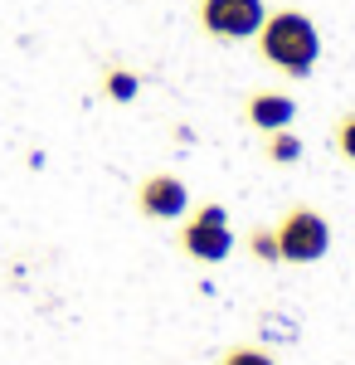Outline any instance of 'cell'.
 <instances>
[{
  "label": "cell",
  "instance_id": "cell-1",
  "mask_svg": "<svg viewBox=\"0 0 355 365\" xmlns=\"http://www.w3.org/2000/svg\"><path fill=\"white\" fill-rule=\"evenodd\" d=\"M253 44H258V54H263L268 68L287 73V78H307L317 68V58H321V29H317V20L307 10L282 5V10H268L263 15Z\"/></svg>",
  "mask_w": 355,
  "mask_h": 365
},
{
  "label": "cell",
  "instance_id": "cell-2",
  "mask_svg": "<svg viewBox=\"0 0 355 365\" xmlns=\"http://www.w3.org/2000/svg\"><path fill=\"white\" fill-rule=\"evenodd\" d=\"M175 244H180V253L195 258V263H224V258L234 253V244H239V234L229 225V210H224L219 200H210V205L185 210V225L175 234Z\"/></svg>",
  "mask_w": 355,
  "mask_h": 365
},
{
  "label": "cell",
  "instance_id": "cell-3",
  "mask_svg": "<svg viewBox=\"0 0 355 365\" xmlns=\"http://www.w3.org/2000/svg\"><path fill=\"white\" fill-rule=\"evenodd\" d=\"M273 239L282 263H317L331 249V220L312 205H287L282 220L273 225Z\"/></svg>",
  "mask_w": 355,
  "mask_h": 365
},
{
  "label": "cell",
  "instance_id": "cell-4",
  "mask_svg": "<svg viewBox=\"0 0 355 365\" xmlns=\"http://www.w3.org/2000/svg\"><path fill=\"white\" fill-rule=\"evenodd\" d=\"M268 5L263 0H195V25L205 29L219 44H239V39H253L258 25H263Z\"/></svg>",
  "mask_w": 355,
  "mask_h": 365
},
{
  "label": "cell",
  "instance_id": "cell-5",
  "mask_svg": "<svg viewBox=\"0 0 355 365\" xmlns=\"http://www.w3.org/2000/svg\"><path fill=\"white\" fill-rule=\"evenodd\" d=\"M185 210H190V185L175 175V170H151V175H141L137 185V215L141 220H185Z\"/></svg>",
  "mask_w": 355,
  "mask_h": 365
},
{
  "label": "cell",
  "instance_id": "cell-6",
  "mask_svg": "<svg viewBox=\"0 0 355 365\" xmlns=\"http://www.w3.org/2000/svg\"><path fill=\"white\" fill-rule=\"evenodd\" d=\"M297 117V98L282 93V88H253L244 98V122L253 132H277V127H292Z\"/></svg>",
  "mask_w": 355,
  "mask_h": 365
},
{
  "label": "cell",
  "instance_id": "cell-7",
  "mask_svg": "<svg viewBox=\"0 0 355 365\" xmlns=\"http://www.w3.org/2000/svg\"><path fill=\"white\" fill-rule=\"evenodd\" d=\"M302 137L292 132V127H277V132H263V156L273 161V166H297L302 161Z\"/></svg>",
  "mask_w": 355,
  "mask_h": 365
},
{
  "label": "cell",
  "instance_id": "cell-8",
  "mask_svg": "<svg viewBox=\"0 0 355 365\" xmlns=\"http://www.w3.org/2000/svg\"><path fill=\"white\" fill-rule=\"evenodd\" d=\"M103 93H108V103H132L141 93V73L137 68H122V63H108L103 68Z\"/></svg>",
  "mask_w": 355,
  "mask_h": 365
},
{
  "label": "cell",
  "instance_id": "cell-9",
  "mask_svg": "<svg viewBox=\"0 0 355 365\" xmlns=\"http://www.w3.org/2000/svg\"><path fill=\"white\" fill-rule=\"evenodd\" d=\"M331 146L341 151V161H351V166H355V108L336 117V127H331Z\"/></svg>",
  "mask_w": 355,
  "mask_h": 365
},
{
  "label": "cell",
  "instance_id": "cell-10",
  "mask_svg": "<svg viewBox=\"0 0 355 365\" xmlns=\"http://www.w3.org/2000/svg\"><path fill=\"white\" fill-rule=\"evenodd\" d=\"M244 249L258 258V263H282L277 258V239H273V229H248L244 234Z\"/></svg>",
  "mask_w": 355,
  "mask_h": 365
},
{
  "label": "cell",
  "instance_id": "cell-11",
  "mask_svg": "<svg viewBox=\"0 0 355 365\" xmlns=\"http://www.w3.org/2000/svg\"><path fill=\"white\" fill-rule=\"evenodd\" d=\"M219 365H277V356L263 351V346H229V351L219 356Z\"/></svg>",
  "mask_w": 355,
  "mask_h": 365
}]
</instances>
